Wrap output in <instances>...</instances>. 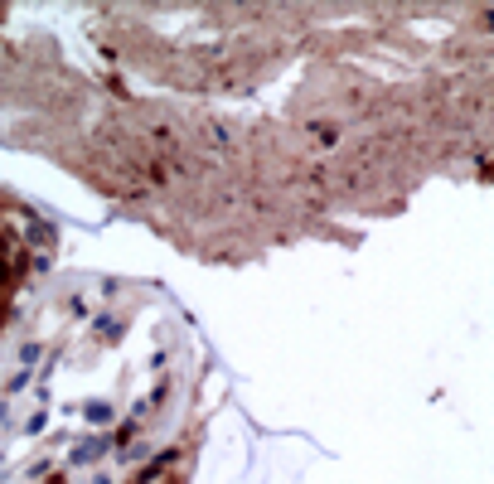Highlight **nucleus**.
Listing matches in <instances>:
<instances>
[{"label":"nucleus","mask_w":494,"mask_h":484,"mask_svg":"<svg viewBox=\"0 0 494 484\" xmlns=\"http://www.w3.org/2000/svg\"><path fill=\"white\" fill-rule=\"evenodd\" d=\"M199 155L209 160H223V155H238L243 150V126L228 121V116H194V141H190Z\"/></svg>","instance_id":"nucleus-1"},{"label":"nucleus","mask_w":494,"mask_h":484,"mask_svg":"<svg viewBox=\"0 0 494 484\" xmlns=\"http://www.w3.org/2000/svg\"><path fill=\"white\" fill-rule=\"evenodd\" d=\"M107 451H111V436H107V431H97V436H87V441L73 446L68 465H73V470H87V465H97V460L107 456Z\"/></svg>","instance_id":"nucleus-2"},{"label":"nucleus","mask_w":494,"mask_h":484,"mask_svg":"<svg viewBox=\"0 0 494 484\" xmlns=\"http://www.w3.org/2000/svg\"><path fill=\"white\" fill-rule=\"evenodd\" d=\"M305 136H310L315 150H334L339 145V121H320L315 116V121H305Z\"/></svg>","instance_id":"nucleus-3"},{"label":"nucleus","mask_w":494,"mask_h":484,"mask_svg":"<svg viewBox=\"0 0 494 484\" xmlns=\"http://www.w3.org/2000/svg\"><path fill=\"white\" fill-rule=\"evenodd\" d=\"M121 334H126V320H121V315H107V310L92 315V339H97V344H116Z\"/></svg>","instance_id":"nucleus-4"},{"label":"nucleus","mask_w":494,"mask_h":484,"mask_svg":"<svg viewBox=\"0 0 494 484\" xmlns=\"http://www.w3.org/2000/svg\"><path fill=\"white\" fill-rule=\"evenodd\" d=\"M111 417H116V407L102 402V397H97V402H82V422H87L92 431H107V427H111Z\"/></svg>","instance_id":"nucleus-5"},{"label":"nucleus","mask_w":494,"mask_h":484,"mask_svg":"<svg viewBox=\"0 0 494 484\" xmlns=\"http://www.w3.org/2000/svg\"><path fill=\"white\" fill-rule=\"evenodd\" d=\"M136 436H141V422H136V417H126L121 427L111 431V451H116V456H121V451H131V441H136Z\"/></svg>","instance_id":"nucleus-6"},{"label":"nucleus","mask_w":494,"mask_h":484,"mask_svg":"<svg viewBox=\"0 0 494 484\" xmlns=\"http://www.w3.org/2000/svg\"><path fill=\"white\" fill-rule=\"evenodd\" d=\"M25 387H29V368H20V373L5 383V397H15V392H25Z\"/></svg>","instance_id":"nucleus-7"},{"label":"nucleus","mask_w":494,"mask_h":484,"mask_svg":"<svg viewBox=\"0 0 494 484\" xmlns=\"http://www.w3.org/2000/svg\"><path fill=\"white\" fill-rule=\"evenodd\" d=\"M146 402H150V407H165V402H170V378H160V383H155V392H150Z\"/></svg>","instance_id":"nucleus-8"},{"label":"nucleus","mask_w":494,"mask_h":484,"mask_svg":"<svg viewBox=\"0 0 494 484\" xmlns=\"http://www.w3.org/2000/svg\"><path fill=\"white\" fill-rule=\"evenodd\" d=\"M39 353H44V344H39V339H29L25 349H20V368H29V363H34Z\"/></svg>","instance_id":"nucleus-9"},{"label":"nucleus","mask_w":494,"mask_h":484,"mask_svg":"<svg viewBox=\"0 0 494 484\" xmlns=\"http://www.w3.org/2000/svg\"><path fill=\"white\" fill-rule=\"evenodd\" d=\"M44 427H49V412H34V417L25 422V436H39Z\"/></svg>","instance_id":"nucleus-10"},{"label":"nucleus","mask_w":494,"mask_h":484,"mask_svg":"<svg viewBox=\"0 0 494 484\" xmlns=\"http://www.w3.org/2000/svg\"><path fill=\"white\" fill-rule=\"evenodd\" d=\"M44 484H68V470H49V475H44Z\"/></svg>","instance_id":"nucleus-11"},{"label":"nucleus","mask_w":494,"mask_h":484,"mask_svg":"<svg viewBox=\"0 0 494 484\" xmlns=\"http://www.w3.org/2000/svg\"><path fill=\"white\" fill-rule=\"evenodd\" d=\"M10 422V397H0V427Z\"/></svg>","instance_id":"nucleus-12"},{"label":"nucleus","mask_w":494,"mask_h":484,"mask_svg":"<svg viewBox=\"0 0 494 484\" xmlns=\"http://www.w3.org/2000/svg\"><path fill=\"white\" fill-rule=\"evenodd\" d=\"M92 484H111V475L107 470H92Z\"/></svg>","instance_id":"nucleus-13"}]
</instances>
